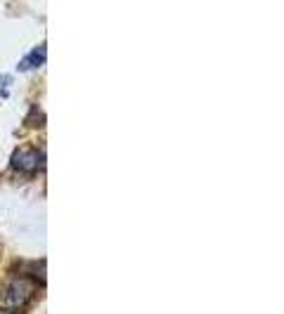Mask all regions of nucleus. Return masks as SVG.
<instances>
[{
  "label": "nucleus",
  "mask_w": 284,
  "mask_h": 314,
  "mask_svg": "<svg viewBox=\"0 0 284 314\" xmlns=\"http://www.w3.org/2000/svg\"><path fill=\"white\" fill-rule=\"evenodd\" d=\"M31 295H34V281L31 279H14L12 284H10V288H7L5 298H3V307L5 309L24 307Z\"/></svg>",
  "instance_id": "1"
},
{
  "label": "nucleus",
  "mask_w": 284,
  "mask_h": 314,
  "mask_svg": "<svg viewBox=\"0 0 284 314\" xmlns=\"http://www.w3.org/2000/svg\"><path fill=\"white\" fill-rule=\"evenodd\" d=\"M10 163H12L14 170H19V172H34V170L41 168L43 154L41 151H36V149H31V147H19V149L12 154Z\"/></svg>",
  "instance_id": "2"
},
{
  "label": "nucleus",
  "mask_w": 284,
  "mask_h": 314,
  "mask_svg": "<svg viewBox=\"0 0 284 314\" xmlns=\"http://www.w3.org/2000/svg\"><path fill=\"white\" fill-rule=\"evenodd\" d=\"M41 64H43V48H38V50H34V52L28 55V59L21 64V68H26V66H41Z\"/></svg>",
  "instance_id": "3"
}]
</instances>
